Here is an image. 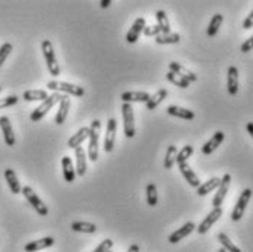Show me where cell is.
Returning a JSON list of instances; mask_svg holds the SVG:
<instances>
[{"instance_id":"6da1fadb","label":"cell","mask_w":253,"mask_h":252,"mask_svg":"<svg viewBox=\"0 0 253 252\" xmlns=\"http://www.w3.org/2000/svg\"><path fill=\"white\" fill-rule=\"evenodd\" d=\"M41 50H42V54H44V59H45V63H47V69H48L50 75L59 76L60 75V66L57 63L56 53H54V47H53L51 41L50 40H42Z\"/></svg>"},{"instance_id":"7a4b0ae2","label":"cell","mask_w":253,"mask_h":252,"mask_svg":"<svg viewBox=\"0 0 253 252\" xmlns=\"http://www.w3.org/2000/svg\"><path fill=\"white\" fill-rule=\"evenodd\" d=\"M100 131H101V122L98 119L92 120L89 126V145H88V157L91 161L98 160V141H100Z\"/></svg>"},{"instance_id":"3957f363","label":"cell","mask_w":253,"mask_h":252,"mask_svg":"<svg viewBox=\"0 0 253 252\" xmlns=\"http://www.w3.org/2000/svg\"><path fill=\"white\" fill-rule=\"evenodd\" d=\"M47 88L54 91V93H65V96H73V97H82L85 94V90L79 85L63 82V81H50L47 84Z\"/></svg>"},{"instance_id":"277c9868","label":"cell","mask_w":253,"mask_h":252,"mask_svg":"<svg viewBox=\"0 0 253 252\" xmlns=\"http://www.w3.org/2000/svg\"><path fill=\"white\" fill-rule=\"evenodd\" d=\"M63 96H65V94H60V93H53L51 96H48V97H47L44 101H41V104L31 113V120H33V122L41 120V119L48 113L50 108L53 107L54 104H59V103H60V100L63 99Z\"/></svg>"},{"instance_id":"5b68a950","label":"cell","mask_w":253,"mask_h":252,"mask_svg":"<svg viewBox=\"0 0 253 252\" xmlns=\"http://www.w3.org/2000/svg\"><path fill=\"white\" fill-rule=\"evenodd\" d=\"M122 116H123V131L126 138H133L136 134L135 128V116H133V107L129 103H123L122 106Z\"/></svg>"},{"instance_id":"8992f818","label":"cell","mask_w":253,"mask_h":252,"mask_svg":"<svg viewBox=\"0 0 253 252\" xmlns=\"http://www.w3.org/2000/svg\"><path fill=\"white\" fill-rule=\"evenodd\" d=\"M24 197H25V200L33 205V208L36 210L37 213L40 214V216H47L48 214V208H47V205L42 202V200L37 195L36 192H34V189L31 188V186H24L22 188V192H21Z\"/></svg>"},{"instance_id":"52a82bcc","label":"cell","mask_w":253,"mask_h":252,"mask_svg":"<svg viewBox=\"0 0 253 252\" xmlns=\"http://www.w3.org/2000/svg\"><path fill=\"white\" fill-rule=\"evenodd\" d=\"M251 198H252V189L246 188V189L242 192V195L239 197L237 204L234 205V208H233V211H231V220H233V221H239V220L243 217L245 211H246V207H248V204H249V201H251Z\"/></svg>"},{"instance_id":"ba28073f","label":"cell","mask_w":253,"mask_h":252,"mask_svg":"<svg viewBox=\"0 0 253 252\" xmlns=\"http://www.w3.org/2000/svg\"><path fill=\"white\" fill-rule=\"evenodd\" d=\"M230 185H231V175H230V173H225V175L222 176V179H221L219 186L217 188L218 192L215 194L214 200H212L214 208L221 207V204L224 202V198H225V195H227V192H228V189H230Z\"/></svg>"},{"instance_id":"9c48e42d","label":"cell","mask_w":253,"mask_h":252,"mask_svg":"<svg viewBox=\"0 0 253 252\" xmlns=\"http://www.w3.org/2000/svg\"><path fill=\"white\" fill-rule=\"evenodd\" d=\"M222 216V208L221 207H218V208H214L208 216L204 218V221L196 227V230H198V233L199 235H205L215 223H217L218 220H219V217Z\"/></svg>"},{"instance_id":"30bf717a","label":"cell","mask_w":253,"mask_h":252,"mask_svg":"<svg viewBox=\"0 0 253 252\" xmlns=\"http://www.w3.org/2000/svg\"><path fill=\"white\" fill-rule=\"evenodd\" d=\"M116 132H117V120L110 117L106 129V140H104V151L111 152L116 144Z\"/></svg>"},{"instance_id":"8fae6325","label":"cell","mask_w":253,"mask_h":252,"mask_svg":"<svg viewBox=\"0 0 253 252\" xmlns=\"http://www.w3.org/2000/svg\"><path fill=\"white\" fill-rule=\"evenodd\" d=\"M145 27H146V22H145L144 18H138V19L132 24V27H130V30H129V33H127V36H126V41H127L129 44H135V43L139 40L141 34L144 33Z\"/></svg>"},{"instance_id":"7c38bea8","label":"cell","mask_w":253,"mask_h":252,"mask_svg":"<svg viewBox=\"0 0 253 252\" xmlns=\"http://www.w3.org/2000/svg\"><path fill=\"white\" fill-rule=\"evenodd\" d=\"M0 128H1L3 138H4L6 145L13 147L15 143H16V140H15V134H13V129H12V123H10L7 116H1L0 117Z\"/></svg>"},{"instance_id":"4fadbf2b","label":"cell","mask_w":253,"mask_h":252,"mask_svg":"<svg viewBox=\"0 0 253 252\" xmlns=\"http://www.w3.org/2000/svg\"><path fill=\"white\" fill-rule=\"evenodd\" d=\"M227 90L230 96H237L239 93V69L230 66L227 71Z\"/></svg>"},{"instance_id":"5bb4252c","label":"cell","mask_w":253,"mask_h":252,"mask_svg":"<svg viewBox=\"0 0 253 252\" xmlns=\"http://www.w3.org/2000/svg\"><path fill=\"white\" fill-rule=\"evenodd\" d=\"M75 157H76V167H75V172L79 178L85 176L86 173V167H88V163H86V152L82 147H78L75 150Z\"/></svg>"},{"instance_id":"9a60e30c","label":"cell","mask_w":253,"mask_h":252,"mask_svg":"<svg viewBox=\"0 0 253 252\" xmlns=\"http://www.w3.org/2000/svg\"><path fill=\"white\" fill-rule=\"evenodd\" d=\"M195 223H192V221H187L186 224H183L180 229H177L174 233H171L170 236H169V242L170 244H177V242H180L183 238H186V236H189L193 230H195Z\"/></svg>"},{"instance_id":"2e32d148","label":"cell","mask_w":253,"mask_h":252,"mask_svg":"<svg viewBox=\"0 0 253 252\" xmlns=\"http://www.w3.org/2000/svg\"><path fill=\"white\" fill-rule=\"evenodd\" d=\"M149 94L148 93H145V91H127V93H123L122 94V100H123V103H129V104H132V103H146L148 100H149Z\"/></svg>"},{"instance_id":"e0dca14e","label":"cell","mask_w":253,"mask_h":252,"mask_svg":"<svg viewBox=\"0 0 253 252\" xmlns=\"http://www.w3.org/2000/svg\"><path fill=\"white\" fill-rule=\"evenodd\" d=\"M179 169H180V173L183 175V178L187 180V183L193 188H199L201 186V180L198 178V175L192 170V167L187 164V163H181L179 164Z\"/></svg>"},{"instance_id":"ac0fdd59","label":"cell","mask_w":253,"mask_h":252,"mask_svg":"<svg viewBox=\"0 0 253 252\" xmlns=\"http://www.w3.org/2000/svg\"><path fill=\"white\" fill-rule=\"evenodd\" d=\"M224 138H225L224 132H221V131L215 132V134L212 135V138H211L210 141H207V143H205V145L202 147V152H204L205 155H210V154H212V152L217 150L218 147L222 144Z\"/></svg>"},{"instance_id":"d6986e66","label":"cell","mask_w":253,"mask_h":252,"mask_svg":"<svg viewBox=\"0 0 253 252\" xmlns=\"http://www.w3.org/2000/svg\"><path fill=\"white\" fill-rule=\"evenodd\" d=\"M54 245V238L51 236H45L42 239H38L34 242H30L25 245V252H36L41 251V250H45V248H50Z\"/></svg>"},{"instance_id":"ffe728a7","label":"cell","mask_w":253,"mask_h":252,"mask_svg":"<svg viewBox=\"0 0 253 252\" xmlns=\"http://www.w3.org/2000/svg\"><path fill=\"white\" fill-rule=\"evenodd\" d=\"M4 179H6V182H7L9 189H10V192H12V194L18 195V194H21V192H22V186H21V183H19V180H18V176H16L15 170H12V169H6V170H4Z\"/></svg>"},{"instance_id":"44dd1931","label":"cell","mask_w":253,"mask_h":252,"mask_svg":"<svg viewBox=\"0 0 253 252\" xmlns=\"http://www.w3.org/2000/svg\"><path fill=\"white\" fill-rule=\"evenodd\" d=\"M169 68H170V71H171V72L180 75L181 78L187 79L189 82H195V81L198 79V75H196V73L192 72V71H189L187 68H184L183 65L177 63V62H171V63L169 65Z\"/></svg>"},{"instance_id":"7402d4cb","label":"cell","mask_w":253,"mask_h":252,"mask_svg":"<svg viewBox=\"0 0 253 252\" xmlns=\"http://www.w3.org/2000/svg\"><path fill=\"white\" fill-rule=\"evenodd\" d=\"M88 138H89V128L84 126V128H81L75 135H72V137L69 138V141H68V147H69V148H73V150H76L78 147H81V144H82L85 140H88Z\"/></svg>"},{"instance_id":"603a6c76","label":"cell","mask_w":253,"mask_h":252,"mask_svg":"<svg viewBox=\"0 0 253 252\" xmlns=\"http://www.w3.org/2000/svg\"><path fill=\"white\" fill-rule=\"evenodd\" d=\"M69 107H71V99H69V96H63V99L59 103V111L56 114V123L57 125L65 123L68 113H69Z\"/></svg>"},{"instance_id":"cb8c5ba5","label":"cell","mask_w":253,"mask_h":252,"mask_svg":"<svg viewBox=\"0 0 253 252\" xmlns=\"http://www.w3.org/2000/svg\"><path fill=\"white\" fill-rule=\"evenodd\" d=\"M62 169H63V178L68 183H72L75 178H76V172H75V167H73L72 158L65 155L62 158Z\"/></svg>"},{"instance_id":"d4e9b609","label":"cell","mask_w":253,"mask_h":252,"mask_svg":"<svg viewBox=\"0 0 253 252\" xmlns=\"http://www.w3.org/2000/svg\"><path fill=\"white\" fill-rule=\"evenodd\" d=\"M167 113H169L170 116L180 117V119H184V120H192V119H195V113H193L192 110L179 107V106H169V107H167Z\"/></svg>"},{"instance_id":"484cf974","label":"cell","mask_w":253,"mask_h":252,"mask_svg":"<svg viewBox=\"0 0 253 252\" xmlns=\"http://www.w3.org/2000/svg\"><path fill=\"white\" fill-rule=\"evenodd\" d=\"M219 183H221V179L219 178H211L210 180H207L205 183H202L199 188H198V195L199 197H205V195H208L210 192H212V191H215L218 186H219Z\"/></svg>"},{"instance_id":"4316f807","label":"cell","mask_w":253,"mask_h":252,"mask_svg":"<svg viewBox=\"0 0 253 252\" xmlns=\"http://www.w3.org/2000/svg\"><path fill=\"white\" fill-rule=\"evenodd\" d=\"M167 96H169V91H167V90H164V88L158 90V91H157L155 94H152V96L149 97V100L146 101V108H148V110H154L157 106L161 104V101H163Z\"/></svg>"},{"instance_id":"83f0119b","label":"cell","mask_w":253,"mask_h":252,"mask_svg":"<svg viewBox=\"0 0 253 252\" xmlns=\"http://www.w3.org/2000/svg\"><path fill=\"white\" fill-rule=\"evenodd\" d=\"M47 97L48 94L44 90H28L22 94V99L25 101H44Z\"/></svg>"},{"instance_id":"f1b7e54d","label":"cell","mask_w":253,"mask_h":252,"mask_svg":"<svg viewBox=\"0 0 253 252\" xmlns=\"http://www.w3.org/2000/svg\"><path fill=\"white\" fill-rule=\"evenodd\" d=\"M155 18H157V25L160 27L163 34L171 33L170 31V21H169V16H167V13L164 10H157L155 12Z\"/></svg>"},{"instance_id":"f546056e","label":"cell","mask_w":253,"mask_h":252,"mask_svg":"<svg viewBox=\"0 0 253 252\" xmlns=\"http://www.w3.org/2000/svg\"><path fill=\"white\" fill-rule=\"evenodd\" d=\"M72 230L79 232V233H95L97 226L94 223H88V221H75L72 223Z\"/></svg>"},{"instance_id":"4dcf8cb0","label":"cell","mask_w":253,"mask_h":252,"mask_svg":"<svg viewBox=\"0 0 253 252\" xmlns=\"http://www.w3.org/2000/svg\"><path fill=\"white\" fill-rule=\"evenodd\" d=\"M177 152H179V151H177L176 145H169L167 152H166V158H164V167H166L167 170L173 169V166H174V163H176Z\"/></svg>"},{"instance_id":"1f68e13d","label":"cell","mask_w":253,"mask_h":252,"mask_svg":"<svg viewBox=\"0 0 253 252\" xmlns=\"http://www.w3.org/2000/svg\"><path fill=\"white\" fill-rule=\"evenodd\" d=\"M222 21H224V16H222L221 13L214 15L212 19H211V22H210V25H208V28H207V34L210 37L217 36L219 27L222 25Z\"/></svg>"},{"instance_id":"d6a6232c","label":"cell","mask_w":253,"mask_h":252,"mask_svg":"<svg viewBox=\"0 0 253 252\" xmlns=\"http://www.w3.org/2000/svg\"><path fill=\"white\" fill-rule=\"evenodd\" d=\"M180 41V34L177 33H169V34H160L155 37V43L157 44H177Z\"/></svg>"},{"instance_id":"836d02e7","label":"cell","mask_w":253,"mask_h":252,"mask_svg":"<svg viewBox=\"0 0 253 252\" xmlns=\"http://www.w3.org/2000/svg\"><path fill=\"white\" fill-rule=\"evenodd\" d=\"M146 202L149 207H155L158 204V192L154 183H149L146 186Z\"/></svg>"},{"instance_id":"e575fe53","label":"cell","mask_w":253,"mask_h":252,"mask_svg":"<svg viewBox=\"0 0 253 252\" xmlns=\"http://www.w3.org/2000/svg\"><path fill=\"white\" fill-rule=\"evenodd\" d=\"M218 242L222 245V248L225 250V251L228 252H242L240 251V248L239 247H236L233 242H231V239L225 235V233H218Z\"/></svg>"},{"instance_id":"d590c367","label":"cell","mask_w":253,"mask_h":252,"mask_svg":"<svg viewBox=\"0 0 253 252\" xmlns=\"http://www.w3.org/2000/svg\"><path fill=\"white\" fill-rule=\"evenodd\" d=\"M167 79L171 82V84H174L176 87H179V88H187L189 87V81L187 79H184V78H181L180 75H177V73L174 72H170L167 73Z\"/></svg>"},{"instance_id":"8d00e7d4","label":"cell","mask_w":253,"mask_h":252,"mask_svg":"<svg viewBox=\"0 0 253 252\" xmlns=\"http://www.w3.org/2000/svg\"><path fill=\"white\" fill-rule=\"evenodd\" d=\"M193 154V147L192 145H184L180 151L177 152V157H176V163L181 164V163H187V158L192 157Z\"/></svg>"},{"instance_id":"74e56055","label":"cell","mask_w":253,"mask_h":252,"mask_svg":"<svg viewBox=\"0 0 253 252\" xmlns=\"http://www.w3.org/2000/svg\"><path fill=\"white\" fill-rule=\"evenodd\" d=\"M12 49H13V46H12L10 43H3V44L0 46V68H1V65L6 62V59L9 57Z\"/></svg>"},{"instance_id":"f35d334b","label":"cell","mask_w":253,"mask_h":252,"mask_svg":"<svg viewBox=\"0 0 253 252\" xmlns=\"http://www.w3.org/2000/svg\"><path fill=\"white\" fill-rule=\"evenodd\" d=\"M18 100L19 99L16 96H9V97H4V99H0V108L15 106L18 103Z\"/></svg>"},{"instance_id":"ab89813d","label":"cell","mask_w":253,"mask_h":252,"mask_svg":"<svg viewBox=\"0 0 253 252\" xmlns=\"http://www.w3.org/2000/svg\"><path fill=\"white\" fill-rule=\"evenodd\" d=\"M113 248V241L111 239H104L92 252H109Z\"/></svg>"},{"instance_id":"60d3db41","label":"cell","mask_w":253,"mask_h":252,"mask_svg":"<svg viewBox=\"0 0 253 252\" xmlns=\"http://www.w3.org/2000/svg\"><path fill=\"white\" fill-rule=\"evenodd\" d=\"M144 34L146 37H158L161 34V30L158 25H151V27H145Z\"/></svg>"},{"instance_id":"b9f144b4","label":"cell","mask_w":253,"mask_h":252,"mask_svg":"<svg viewBox=\"0 0 253 252\" xmlns=\"http://www.w3.org/2000/svg\"><path fill=\"white\" fill-rule=\"evenodd\" d=\"M240 50H242V53H249L251 50H253V36L249 37V38L242 44Z\"/></svg>"},{"instance_id":"7bdbcfd3","label":"cell","mask_w":253,"mask_h":252,"mask_svg":"<svg viewBox=\"0 0 253 252\" xmlns=\"http://www.w3.org/2000/svg\"><path fill=\"white\" fill-rule=\"evenodd\" d=\"M253 27V10L249 13V16H246V19H245V22H243V28L245 30H249V28H252Z\"/></svg>"},{"instance_id":"ee69618b","label":"cell","mask_w":253,"mask_h":252,"mask_svg":"<svg viewBox=\"0 0 253 252\" xmlns=\"http://www.w3.org/2000/svg\"><path fill=\"white\" fill-rule=\"evenodd\" d=\"M110 4H111V0H101V1H100V6H101L103 9L109 7Z\"/></svg>"},{"instance_id":"f6af8a7d","label":"cell","mask_w":253,"mask_h":252,"mask_svg":"<svg viewBox=\"0 0 253 252\" xmlns=\"http://www.w3.org/2000/svg\"><path fill=\"white\" fill-rule=\"evenodd\" d=\"M246 129H248V132L251 134V137L253 138V122H249V123L246 125Z\"/></svg>"},{"instance_id":"bcb514c9","label":"cell","mask_w":253,"mask_h":252,"mask_svg":"<svg viewBox=\"0 0 253 252\" xmlns=\"http://www.w3.org/2000/svg\"><path fill=\"white\" fill-rule=\"evenodd\" d=\"M127 252H139V247L138 245H130Z\"/></svg>"},{"instance_id":"7dc6e473","label":"cell","mask_w":253,"mask_h":252,"mask_svg":"<svg viewBox=\"0 0 253 252\" xmlns=\"http://www.w3.org/2000/svg\"><path fill=\"white\" fill-rule=\"evenodd\" d=\"M218 252H227V251H225L224 248H221V250H219V251H218Z\"/></svg>"},{"instance_id":"c3c4849f","label":"cell","mask_w":253,"mask_h":252,"mask_svg":"<svg viewBox=\"0 0 253 252\" xmlns=\"http://www.w3.org/2000/svg\"><path fill=\"white\" fill-rule=\"evenodd\" d=\"M0 91H1V87H0Z\"/></svg>"},{"instance_id":"681fc988","label":"cell","mask_w":253,"mask_h":252,"mask_svg":"<svg viewBox=\"0 0 253 252\" xmlns=\"http://www.w3.org/2000/svg\"><path fill=\"white\" fill-rule=\"evenodd\" d=\"M109 252H113V251H109Z\"/></svg>"}]
</instances>
